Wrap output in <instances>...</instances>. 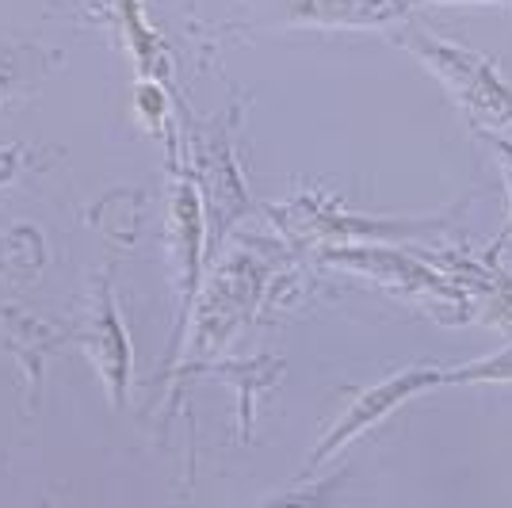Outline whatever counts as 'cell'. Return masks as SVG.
<instances>
[{
	"label": "cell",
	"instance_id": "3957f363",
	"mask_svg": "<svg viewBox=\"0 0 512 508\" xmlns=\"http://www.w3.org/2000/svg\"><path fill=\"white\" fill-rule=\"evenodd\" d=\"M413 12V0H291L287 20L321 27H383Z\"/></svg>",
	"mask_w": 512,
	"mask_h": 508
},
{
	"label": "cell",
	"instance_id": "7a4b0ae2",
	"mask_svg": "<svg viewBox=\"0 0 512 508\" xmlns=\"http://www.w3.org/2000/svg\"><path fill=\"white\" fill-rule=\"evenodd\" d=\"M436 386H444V367L440 363H417V367H406V371H398V375H390V379L375 382V386H367L360 390L348 409H344L337 424L321 436V444L310 451V459L302 466V478L310 474V470H318L321 463H329L341 447H348L352 440H360L363 432H371L375 424H383L394 409H402L409 398H417V394H425V390H436Z\"/></svg>",
	"mask_w": 512,
	"mask_h": 508
},
{
	"label": "cell",
	"instance_id": "8992f818",
	"mask_svg": "<svg viewBox=\"0 0 512 508\" xmlns=\"http://www.w3.org/2000/svg\"><path fill=\"white\" fill-rule=\"evenodd\" d=\"M8 77H12V73H8V65L0 62V96H4V88H8Z\"/></svg>",
	"mask_w": 512,
	"mask_h": 508
},
{
	"label": "cell",
	"instance_id": "6da1fadb",
	"mask_svg": "<svg viewBox=\"0 0 512 508\" xmlns=\"http://www.w3.org/2000/svg\"><path fill=\"white\" fill-rule=\"evenodd\" d=\"M406 43L440 77L444 92L459 104V111H467L474 123H486V127H505V123H512V88L493 69L490 58H482L478 50L451 43L444 35L421 31V27L409 31Z\"/></svg>",
	"mask_w": 512,
	"mask_h": 508
},
{
	"label": "cell",
	"instance_id": "5b68a950",
	"mask_svg": "<svg viewBox=\"0 0 512 508\" xmlns=\"http://www.w3.org/2000/svg\"><path fill=\"white\" fill-rule=\"evenodd\" d=\"M115 4H119V20L127 23L130 43H134V50H138V58H142V62H150V58H153V50H150V27L142 23L138 0H115Z\"/></svg>",
	"mask_w": 512,
	"mask_h": 508
},
{
	"label": "cell",
	"instance_id": "277c9868",
	"mask_svg": "<svg viewBox=\"0 0 512 508\" xmlns=\"http://www.w3.org/2000/svg\"><path fill=\"white\" fill-rule=\"evenodd\" d=\"M482 386V382H509L512 386V344L493 352L486 360L459 363V367H444V386Z\"/></svg>",
	"mask_w": 512,
	"mask_h": 508
}]
</instances>
